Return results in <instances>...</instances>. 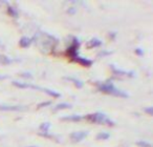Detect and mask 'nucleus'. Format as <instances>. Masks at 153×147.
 Instances as JSON below:
<instances>
[{
    "label": "nucleus",
    "instance_id": "obj_3",
    "mask_svg": "<svg viewBox=\"0 0 153 147\" xmlns=\"http://www.w3.org/2000/svg\"><path fill=\"white\" fill-rule=\"evenodd\" d=\"M13 84L17 87H20V88H34V90H39L41 92L45 93L47 94L48 96H51V97H60V94L55 90H47V88H44V87H40V86H36V85H32V84H28V83H24V82H18V81H14Z\"/></svg>",
    "mask_w": 153,
    "mask_h": 147
},
{
    "label": "nucleus",
    "instance_id": "obj_8",
    "mask_svg": "<svg viewBox=\"0 0 153 147\" xmlns=\"http://www.w3.org/2000/svg\"><path fill=\"white\" fill-rule=\"evenodd\" d=\"M113 69V72H114V74H117V75H124V76H130V77H133V72H126V70H122V69H119V68L114 67V66H111Z\"/></svg>",
    "mask_w": 153,
    "mask_h": 147
},
{
    "label": "nucleus",
    "instance_id": "obj_10",
    "mask_svg": "<svg viewBox=\"0 0 153 147\" xmlns=\"http://www.w3.org/2000/svg\"><path fill=\"white\" fill-rule=\"evenodd\" d=\"M30 43H32V40H30V38H27V37H22L21 40L19 41L20 46H22V47H27V46H30Z\"/></svg>",
    "mask_w": 153,
    "mask_h": 147
},
{
    "label": "nucleus",
    "instance_id": "obj_11",
    "mask_svg": "<svg viewBox=\"0 0 153 147\" xmlns=\"http://www.w3.org/2000/svg\"><path fill=\"white\" fill-rule=\"evenodd\" d=\"M71 105L68 104V103H60V104H57L53 108V111H58V110H61V109H67L70 108Z\"/></svg>",
    "mask_w": 153,
    "mask_h": 147
},
{
    "label": "nucleus",
    "instance_id": "obj_16",
    "mask_svg": "<svg viewBox=\"0 0 153 147\" xmlns=\"http://www.w3.org/2000/svg\"><path fill=\"white\" fill-rule=\"evenodd\" d=\"M51 127V124L49 123H42L40 125V129L41 130H44V132L48 131V128Z\"/></svg>",
    "mask_w": 153,
    "mask_h": 147
},
{
    "label": "nucleus",
    "instance_id": "obj_20",
    "mask_svg": "<svg viewBox=\"0 0 153 147\" xmlns=\"http://www.w3.org/2000/svg\"><path fill=\"white\" fill-rule=\"evenodd\" d=\"M145 113H148L149 115H152V107H149V108H145Z\"/></svg>",
    "mask_w": 153,
    "mask_h": 147
},
{
    "label": "nucleus",
    "instance_id": "obj_13",
    "mask_svg": "<svg viewBox=\"0 0 153 147\" xmlns=\"http://www.w3.org/2000/svg\"><path fill=\"white\" fill-rule=\"evenodd\" d=\"M102 45V41H100L99 39H91L88 43V46L89 47H97Z\"/></svg>",
    "mask_w": 153,
    "mask_h": 147
},
{
    "label": "nucleus",
    "instance_id": "obj_21",
    "mask_svg": "<svg viewBox=\"0 0 153 147\" xmlns=\"http://www.w3.org/2000/svg\"><path fill=\"white\" fill-rule=\"evenodd\" d=\"M135 53L137 54V55L142 56L143 54H144V51H142V49H135Z\"/></svg>",
    "mask_w": 153,
    "mask_h": 147
},
{
    "label": "nucleus",
    "instance_id": "obj_22",
    "mask_svg": "<svg viewBox=\"0 0 153 147\" xmlns=\"http://www.w3.org/2000/svg\"><path fill=\"white\" fill-rule=\"evenodd\" d=\"M67 12H68L69 14H74V13H76V10H74V9H69Z\"/></svg>",
    "mask_w": 153,
    "mask_h": 147
},
{
    "label": "nucleus",
    "instance_id": "obj_19",
    "mask_svg": "<svg viewBox=\"0 0 153 147\" xmlns=\"http://www.w3.org/2000/svg\"><path fill=\"white\" fill-rule=\"evenodd\" d=\"M111 54V51H101L100 54H99L98 56H103V57H104V56H106V55H110Z\"/></svg>",
    "mask_w": 153,
    "mask_h": 147
},
{
    "label": "nucleus",
    "instance_id": "obj_18",
    "mask_svg": "<svg viewBox=\"0 0 153 147\" xmlns=\"http://www.w3.org/2000/svg\"><path fill=\"white\" fill-rule=\"evenodd\" d=\"M51 101H48V102H43V103H40V104L38 105V107L39 108H41L42 106H47V105H51Z\"/></svg>",
    "mask_w": 153,
    "mask_h": 147
},
{
    "label": "nucleus",
    "instance_id": "obj_4",
    "mask_svg": "<svg viewBox=\"0 0 153 147\" xmlns=\"http://www.w3.org/2000/svg\"><path fill=\"white\" fill-rule=\"evenodd\" d=\"M79 45H80V42L78 41V39L74 38L72 44L67 49V55L69 56L70 58H72L74 60L78 57V49H79Z\"/></svg>",
    "mask_w": 153,
    "mask_h": 147
},
{
    "label": "nucleus",
    "instance_id": "obj_1",
    "mask_svg": "<svg viewBox=\"0 0 153 147\" xmlns=\"http://www.w3.org/2000/svg\"><path fill=\"white\" fill-rule=\"evenodd\" d=\"M99 90L103 93H106L108 95H112V96L121 97V98H127L128 94L125 93L124 90H119L117 87H115L114 84L110 83V82H104V83H100L98 85Z\"/></svg>",
    "mask_w": 153,
    "mask_h": 147
},
{
    "label": "nucleus",
    "instance_id": "obj_23",
    "mask_svg": "<svg viewBox=\"0 0 153 147\" xmlns=\"http://www.w3.org/2000/svg\"><path fill=\"white\" fill-rule=\"evenodd\" d=\"M5 78H7V76H0V79H5Z\"/></svg>",
    "mask_w": 153,
    "mask_h": 147
},
{
    "label": "nucleus",
    "instance_id": "obj_14",
    "mask_svg": "<svg viewBox=\"0 0 153 147\" xmlns=\"http://www.w3.org/2000/svg\"><path fill=\"white\" fill-rule=\"evenodd\" d=\"M109 137H110V134H109L108 132H100V134L97 136V139H98V140H106Z\"/></svg>",
    "mask_w": 153,
    "mask_h": 147
},
{
    "label": "nucleus",
    "instance_id": "obj_2",
    "mask_svg": "<svg viewBox=\"0 0 153 147\" xmlns=\"http://www.w3.org/2000/svg\"><path fill=\"white\" fill-rule=\"evenodd\" d=\"M86 119L88 121L92 122V123H98V124H106L108 126H112L114 125L113 121H111L106 115L102 113H92V115H88L86 116Z\"/></svg>",
    "mask_w": 153,
    "mask_h": 147
},
{
    "label": "nucleus",
    "instance_id": "obj_5",
    "mask_svg": "<svg viewBox=\"0 0 153 147\" xmlns=\"http://www.w3.org/2000/svg\"><path fill=\"white\" fill-rule=\"evenodd\" d=\"M87 136H88L87 131H74L70 134V138H71V140L74 141V142H80V141H82L83 139H85Z\"/></svg>",
    "mask_w": 153,
    "mask_h": 147
},
{
    "label": "nucleus",
    "instance_id": "obj_15",
    "mask_svg": "<svg viewBox=\"0 0 153 147\" xmlns=\"http://www.w3.org/2000/svg\"><path fill=\"white\" fill-rule=\"evenodd\" d=\"M136 145L140 147H151V144L148 142H145V141H138L137 143H136Z\"/></svg>",
    "mask_w": 153,
    "mask_h": 147
},
{
    "label": "nucleus",
    "instance_id": "obj_17",
    "mask_svg": "<svg viewBox=\"0 0 153 147\" xmlns=\"http://www.w3.org/2000/svg\"><path fill=\"white\" fill-rule=\"evenodd\" d=\"M9 13L11 14L13 17H15V18H17L18 17V13H17V11L16 10H14L12 7H9Z\"/></svg>",
    "mask_w": 153,
    "mask_h": 147
},
{
    "label": "nucleus",
    "instance_id": "obj_6",
    "mask_svg": "<svg viewBox=\"0 0 153 147\" xmlns=\"http://www.w3.org/2000/svg\"><path fill=\"white\" fill-rule=\"evenodd\" d=\"M0 110L4 111H20L25 110V108H22L21 106H9V105H0Z\"/></svg>",
    "mask_w": 153,
    "mask_h": 147
},
{
    "label": "nucleus",
    "instance_id": "obj_12",
    "mask_svg": "<svg viewBox=\"0 0 153 147\" xmlns=\"http://www.w3.org/2000/svg\"><path fill=\"white\" fill-rule=\"evenodd\" d=\"M66 79L68 80V81H72V83L74 84V85L76 86L78 88H81V87H83V82L82 81H80V80H78L76 78H72V77H67Z\"/></svg>",
    "mask_w": 153,
    "mask_h": 147
},
{
    "label": "nucleus",
    "instance_id": "obj_7",
    "mask_svg": "<svg viewBox=\"0 0 153 147\" xmlns=\"http://www.w3.org/2000/svg\"><path fill=\"white\" fill-rule=\"evenodd\" d=\"M74 61H76V62H79L81 65H83V66H90L92 64V61L91 60H89V59H86V58H82V57H78L74 59Z\"/></svg>",
    "mask_w": 153,
    "mask_h": 147
},
{
    "label": "nucleus",
    "instance_id": "obj_9",
    "mask_svg": "<svg viewBox=\"0 0 153 147\" xmlns=\"http://www.w3.org/2000/svg\"><path fill=\"white\" fill-rule=\"evenodd\" d=\"M82 119H83V117H82V116H78V115L66 116V117L62 118V120H65V121H74V122H78Z\"/></svg>",
    "mask_w": 153,
    "mask_h": 147
}]
</instances>
